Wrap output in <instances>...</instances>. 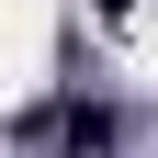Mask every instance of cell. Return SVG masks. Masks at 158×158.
I'll return each instance as SVG.
<instances>
[{"mask_svg": "<svg viewBox=\"0 0 158 158\" xmlns=\"http://www.w3.org/2000/svg\"><path fill=\"white\" fill-rule=\"evenodd\" d=\"M102 11H135V0H102Z\"/></svg>", "mask_w": 158, "mask_h": 158, "instance_id": "cell-1", "label": "cell"}]
</instances>
